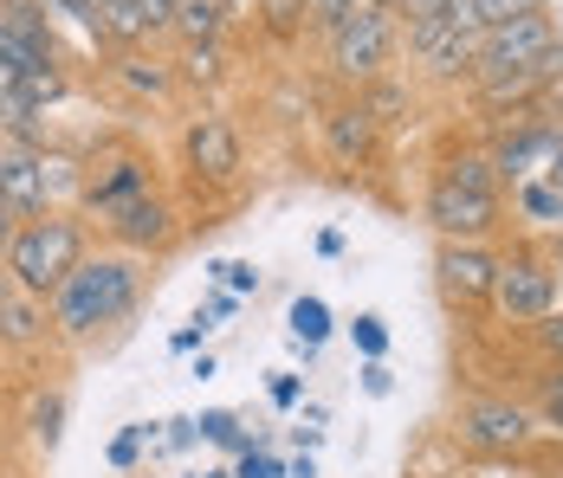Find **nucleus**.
<instances>
[{
	"mask_svg": "<svg viewBox=\"0 0 563 478\" xmlns=\"http://www.w3.org/2000/svg\"><path fill=\"white\" fill-rule=\"evenodd\" d=\"M285 478H318V466H311V453H298V459H285Z\"/></svg>",
	"mask_w": 563,
	"mask_h": 478,
	"instance_id": "43",
	"label": "nucleus"
},
{
	"mask_svg": "<svg viewBox=\"0 0 563 478\" xmlns=\"http://www.w3.org/2000/svg\"><path fill=\"white\" fill-rule=\"evenodd\" d=\"M0 181H7V143H0Z\"/></svg>",
	"mask_w": 563,
	"mask_h": 478,
	"instance_id": "50",
	"label": "nucleus"
},
{
	"mask_svg": "<svg viewBox=\"0 0 563 478\" xmlns=\"http://www.w3.org/2000/svg\"><path fill=\"white\" fill-rule=\"evenodd\" d=\"M266 401H273V408H298V401H305V375H273V381H266Z\"/></svg>",
	"mask_w": 563,
	"mask_h": 478,
	"instance_id": "37",
	"label": "nucleus"
},
{
	"mask_svg": "<svg viewBox=\"0 0 563 478\" xmlns=\"http://www.w3.org/2000/svg\"><path fill=\"white\" fill-rule=\"evenodd\" d=\"M493 168H499V188H525V181H544L563 156V110L558 98H544V104L531 110H511L499 116V130H493Z\"/></svg>",
	"mask_w": 563,
	"mask_h": 478,
	"instance_id": "3",
	"label": "nucleus"
},
{
	"mask_svg": "<svg viewBox=\"0 0 563 478\" xmlns=\"http://www.w3.org/2000/svg\"><path fill=\"white\" fill-rule=\"evenodd\" d=\"M531 343L551 356V369H563V311H551L544 323H531Z\"/></svg>",
	"mask_w": 563,
	"mask_h": 478,
	"instance_id": "36",
	"label": "nucleus"
},
{
	"mask_svg": "<svg viewBox=\"0 0 563 478\" xmlns=\"http://www.w3.org/2000/svg\"><path fill=\"white\" fill-rule=\"evenodd\" d=\"M350 343H356L363 363H389V323L376 318V311H356L350 318Z\"/></svg>",
	"mask_w": 563,
	"mask_h": 478,
	"instance_id": "30",
	"label": "nucleus"
},
{
	"mask_svg": "<svg viewBox=\"0 0 563 478\" xmlns=\"http://www.w3.org/2000/svg\"><path fill=\"white\" fill-rule=\"evenodd\" d=\"M563 46L558 13H525V20H506L479 40V71H511V65H538ZM473 85V78H466Z\"/></svg>",
	"mask_w": 563,
	"mask_h": 478,
	"instance_id": "14",
	"label": "nucleus"
},
{
	"mask_svg": "<svg viewBox=\"0 0 563 478\" xmlns=\"http://www.w3.org/2000/svg\"><path fill=\"white\" fill-rule=\"evenodd\" d=\"M356 98H363V110H369L376 123H401V116L415 110V91H408V85H401L395 71H389V78H376V85H363Z\"/></svg>",
	"mask_w": 563,
	"mask_h": 478,
	"instance_id": "28",
	"label": "nucleus"
},
{
	"mask_svg": "<svg viewBox=\"0 0 563 478\" xmlns=\"http://www.w3.org/2000/svg\"><path fill=\"white\" fill-rule=\"evenodd\" d=\"M7 446H13V421L0 414V459H7Z\"/></svg>",
	"mask_w": 563,
	"mask_h": 478,
	"instance_id": "46",
	"label": "nucleus"
},
{
	"mask_svg": "<svg viewBox=\"0 0 563 478\" xmlns=\"http://www.w3.org/2000/svg\"><path fill=\"white\" fill-rule=\"evenodd\" d=\"M531 414H538V433L563 440V394H538V401H531Z\"/></svg>",
	"mask_w": 563,
	"mask_h": 478,
	"instance_id": "39",
	"label": "nucleus"
},
{
	"mask_svg": "<svg viewBox=\"0 0 563 478\" xmlns=\"http://www.w3.org/2000/svg\"><path fill=\"white\" fill-rule=\"evenodd\" d=\"M544 253H551V259H558V271H563V233L551 240V246H544Z\"/></svg>",
	"mask_w": 563,
	"mask_h": 478,
	"instance_id": "47",
	"label": "nucleus"
},
{
	"mask_svg": "<svg viewBox=\"0 0 563 478\" xmlns=\"http://www.w3.org/2000/svg\"><path fill=\"white\" fill-rule=\"evenodd\" d=\"M395 13H383V7H356L343 26H331L324 33V53H331V71H338L343 85H376V78H389L395 65Z\"/></svg>",
	"mask_w": 563,
	"mask_h": 478,
	"instance_id": "5",
	"label": "nucleus"
},
{
	"mask_svg": "<svg viewBox=\"0 0 563 478\" xmlns=\"http://www.w3.org/2000/svg\"><path fill=\"white\" fill-rule=\"evenodd\" d=\"M201 311H208V318H233V311H240V298H233L227 285H208V304H201Z\"/></svg>",
	"mask_w": 563,
	"mask_h": 478,
	"instance_id": "42",
	"label": "nucleus"
},
{
	"mask_svg": "<svg viewBox=\"0 0 563 478\" xmlns=\"http://www.w3.org/2000/svg\"><path fill=\"white\" fill-rule=\"evenodd\" d=\"M0 65H13L20 78L65 65L58 33H53V13H46L40 0H0Z\"/></svg>",
	"mask_w": 563,
	"mask_h": 478,
	"instance_id": "10",
	"label": "nucleus"
},
{
	"mask_svg": "<svg viewBox=\"0 0 563 478\" xmlns=\"http://www.w3.org/2000/svg\"><path fill=\"white\" fill-rule=\"evenodd\" d=\"M363 7H369V0H363Z\"/></svg>",
	"mask_w": 563,
	"mask_h": 478,
	"instance_id": "53",
	"label": "nucleus"
},
{
	"mask_svg": "<svg viewBox=\"0 0 563 478\" xmlns=\"http://www.w3.org/2000/svg\"><path fill=\"white\" fill-rule=\"evenodd\" d=\"M233 478H285V459H273V446H253V453H240Z\"/></svg>",
	"mask_w": 563,
	"mask_h": 478,
	"instance_id": "35",
	"label": "nucleus"
},
{
	"mask_svg": "<svg viewBox=\"0 0 563 478\" xmlns=\"http://www.w3.org/2000/svg\"><path fill=\"white\" fill-rule=\"evenodd\" d=\"M65 414H71V401H65V388H33V401H26V440L33 446H46L53 453L58 433H65Z\"/></svg>",
	"mask_w": 563,
	"mask_h": 478,
	"instance_id": "24",
	"label": "nucleus"
},
{
	"mask_svg": "<svg viewBox=\"0 0 563 478\" xmlns=\"http://www.w3.org/2000/svg\"><path fill=\"white\" fill-rule=\"evenodd\" d=\"M376 136H383V123L363 110V98H343V104L324 110V149L338 168H363L376 156Z\"/></svg>",
	"mask_w": 563,
	"mask_h": 478,
	"instance_id": "17",
	"label": "nucleus"
},
{
	"mask_svg": "<svg viewBox=\"0 0 563 478\" xmlns=\"http://www.w3.org/2000/svg\"><path fill=\"white\" fill-rule=\"evenodd\" d=\"M85 168H91V162H78V156H65V149L46 143V188H53V208H78V194H85Z\"/></svg>",
	"mask_w": 563,
	"mask_h": 478,
	"instance_id": "27",
	"label": "nucleus"
},
{
	"mask_svg": "<svg viewBox=\"0 0 563 478\" xmlns=\"http://www.w3.org/2000/svg\"><path fill=\"white\" fill-rule=\"evenodd\" d=\"M7 208L20 220H40L53 208V188H46V143H7V181H0Z\"/></svg>",
	"mask_w": 563,
	"mask_h": 478,
	"instance_id": "16",
	"label": "nucleus"
},
{
	"mask_svg": "<svg viewBox=\"0 0 563 478\" xmlns=\"http://www.w3.org/2000/svg\"><path fill=\"white\" fill-rule=\"evenodd\" d=\"M453 440L466 453H486V459H511L538 440V414L525 401H506V394H479L453 414Z\"/></svg>",
	"mask_w": 563,
	"mask_h": 478,
	"instance_id": "6",
	"label": "nucleus"
},
{
	"mask_svg": "<svg viewBox=\"0 0 563 478\" xmlns=\"http://www.w3.org/2000/svg\"><path fill=\"white\" fill-rule=\"evenodd\" d=\"M441 7H448V0H401V13H408V20H415V13H441Z\"/></svg>",
	"mask_w": 563,
	"mask_h": 478,
	"instance_id": "45",
	"label": "nucleus"
},
{
	"mask_svg": "<svg viewBox=\"0 0 563 478\" xmlns=\"http://www.w3.org/2000/svg\"><path fill=\"white\" fill-rule=\"evenodd\" d=\"M150 194H156V162L136 156V149H111V156H91V168H85L78 213L85 220H111L130 201H150Z\"/></svg>",
	"mask_w": 563,
	"mask_h": 478,
	"instance_id": "9",
	"label": "nucleus"
},
{
	"mask_svg": "<svg viewBox=\"0 0 563 478\" xmlns=\"http://www.w3.org/2000/svg\"><path fill=\"white\" fill-rule=\"evenodd\" d=\"M511 220L525 226V233H563V188L544 175V181H525V188H511Z\"/></svg>",
	"mask_w": 563,
	"mask_h": 478,
	"instance_id": "21",
	"label": "nucleus"
},
{
	"mask_svg": "<svg viewBox=\"0 0 563 478\" xmlns=\"http://www.w3.org/2000/svg\"><path fill=\"white\" fill-rule=\"evenodd\" d=\"M227 20H233V7H227V0H181L169 33L181 40V46H221Z\"/></svg>",
	"mask_w": 563,
	"mask_h": 478,
	"instance_id": "23",
	"label": "nucleus"
},
{
	"mask_svg": "<svg viewBox=\"0 0 563 478\" xmlns=\"http://www.w3.org/2000/svg\"><path fill=\"white\" fill-rule=\"evenodd\" d=\"M40 116H46V110L33 104L26 78H20L13 65H0V143H46Z\"/></svg>",
	"mask_w": 563,
	"mask_h": 478,
	"instance_id": "20",
	"label": "nucleus"
},
{
	"mask_svg": "<svg viewBox=\"0 0 563 478\" xmlns=\"http://www.w3.org/2000/svg\"><path fill=\"white\" fill-rule=\"evenodd\" d=\"M104 233H111L117 253L150 259V253H169L175 240H181V213H175V201L156 188L150 201H130L123 213H111V220H104Z\"/></svg>",
	"mask_w": 563,
	"mask_h": 478,
	"instance_id": "15",
	"label": "nucleus"
},
{
	"mask_svg": "<svg viewBox=\"0 0 563 478\" xmlns=\"http://www.w3.org/2000/svg\"><path fill=\"white\" fill-rule=\"evenodd\" d=\"M111 78L130 91V98H150V104H163L175 85V58H156V53H143V46H123V53H111Z\"/></svg>",
	"mask_w": 563,
	"mask_h": 478,
	"instance_id": "19",
	"label": "nucleus"
},
{
	"mask_svg": "<svg viewBox=\"0 0 563 478\" xmlns=\"http://www.w3.org/2000/svg\"><path fill=\"white\" fill-rule=\"evenodd\" d=\"M525 13H551V0H473L479 33H493V26H506V20H525Z\"/></svg>",
	"mask_w": 563,
	"mask_h": 478,
	"instance_id": "31",
	"label": "nucleus"
},
{
	"mask_svg": "<svg viewBox=\"0 0 563 478\" xmlns=\"http://www.w3.org/2000/svg\"><path fill=\"white\" fill-rule=\"evenodd\" d=\"M551 181H558V188H563V156H558V168H551Z\"/></svg>",
	"mask_w": 563,
	"mask_h": 478,
	"instance_id": "49",
	"label": "nucleus"
},
{
	"mask_svg": "<svg viewBox=\"0 0 563 478\" xmlns=\"http://www.w3.org/2000/svg\"><path fill=\"white\" fill-rule=\"evenodd\" d=\"M227 7H233V0H227Z\"/></svg>",
	"mask_w": 563,
	"mask_h": 478,
	"instance_id": "52",
	"label": "nucleus"
},
{
	"mask_svg": "<svg viewBox=\"0 0 563 478\" xmlns=\"http://www.w3.org/2000/svg\"><path fill=\"white\" fill-rule=\"evenodd\" d=\"M175 7H181V0H136V13H143V26H150V40L175 26Z\"/></svg>",
	"mask_w": 563,
	"mask_h": 478,
	"instance_id": "38",
	"label": "nucleus"
},
{
	"mask_svg": "<svg viewBox=\"0 0 563 478\" xmlns=\"http://www.w3.org/2000/svg\"><path fill=\"white\" fill-rule=\"evenodd\" d=\"M195 433L208 440V446H221V453H253L260 440H246V426H240V414H227V408H208V414H195Z\"/></svg>",
	"mask_w": 563,
	"mask_h": 478,
	"instance_id": "29",
	"label": "nucleus"
},
{
	"mask_svg": "<svg viewBox=\"0 0 563 478\" xmlns=\"http://www.w3.org/2000/svg\"><path fill=\"white\" fill-rule=\"evenodd\" d=\"M208 330H214V318L201 311L195 323H181V330L169 336V349H175V356H188V349H201V343H208Z\"/></svg>",
	"mask_w": 563,
	"mask_h": 478,
	"instance_id": "40",
	"label": "nucleus"
},
{
	"mask_svg": "<svg viewBox=\"0 0 563 478\" xmlns=\"http://www.w3.org/2000/svg\"><path fill=\"white\" fill-rule=\"evenodd\" d=\"M421 220L434 226V240H460V246H486L506 226V194H466L453 181H428L421 194Z\"/></svg>",
	"mask_w": 563,
	"mask_h": 478,
	"instance_id": "8",
	"label": "nucleus"
},
{
	"mask_svg": "<svg viewBox=\"0 0 563 478\" xmlns=\"http://www.w3.org/2000/svg\"><path fill=\"white\" fill-rule=\"evenodd\" d=\"M91 246H85V213L78 208H58V213H40V220H20V233H13V246L0 253V271L26 291V298H40V304H53V291L78 271Z\"/></svg>",
	"mask_w": 563,
	"mask_h": 478,
	"instance_id": "2",
	"label": "nucleus"
},
{
	"mask_svg": "<svg viewBox=\"0 0 563 478\" xmlns=\"http://www.w3.org/2000/svg\"><path fill=\"white\" fill-rule=\"evenodd\" d=\"M479 40H486V33L453 26L448 13H415V20H408V58H415V71L434 78V85H466V78L479 71Z\"/></svg>",
	"mask_w": 563,
	"mask_h": 478,
	"instance_id": "7",
	"label": "nucleus"
},
{
	"mask_svg": "<svg viewBox=\"0 0 563 478\" xmlns=\"http://www.w3.org/2000/svg\"><path fill=\"white\" fill-rule=\"evenodd\" d=\"M208 285H227L233 298H260V266H246V259H214V266H208Z\"/></svg>",
	"mask_w": 563,
	"mask_h": 478,
	"instance_id": "33",
	"label": "nucleus"
},
{
	"mask_svg": "<svg viewBox=\"0 0 563 478\" xmlns=\"http://www.w3.org/2000/svg\"><path fill=\"white\" fill-rule=\"evenodd\" d=\"M434 285L453 311H486L493 304V285H499V246H460V240H441L434 246Z\"/></svg>",
	"mask_w": 563,
	"mask_h": 478,
	"instance_id": "11",
	"label": "nucleus"
},
{
	"mask_svg": "<svg viewBox=\"0 0 563 478\" xmlns=\"http://www.w3.org/2000/svg\"><path fill=\"white\" fill-rule=\"evenodd\" d=\"M240 162H246V143H240L233 116H221V110H201V116H188V123H181V168H188L195 181L221 188V181H233V175H240Z\"/></svg>",
	"mask_w": 563,
	"mask_h": 478,
	"instance_id": "13",
	"label": "nucleus"
},
{
	"mask_svg": "<svg viewBox=\"0 0 563 478\" xmlns=\"http://www.w3.org/2000/svg\"><path fill=\"white\" fill-rule=\"evenodd\" d=\"M356 7H363V0H298V13H305V20H311L318 33H331V26H343V20H350Z\"/></svg>",
	"mask_w": 563,
	"mask_h": 478,
	"instance_id": "34",
	"label": "nucleus"
},
{
	"mask_svg": "<svg viewBox=\"0 0 563 478\" xmlns=\"http://www.w3.org/2000/svg\"><path fill=\"white\" fill-rule=\"evenodd\" d=\"M53 336V318L40 298H26L7 271H0V349H40Z\"/></svg>",
	"mask_w": 563,
	"mask_h": 478,
	"instance_id": "18",
	"label": "nucleus"
},
{
	"mask_svg": "<svg viewBox=\"0 0 563 478\" xmlns=\"http://www.w3.org/2000/svg\"><path fill=\"white\" fill-rule=\"evenodd\" d=\"M175 78H181V85H195V91H214V85L227 78V46H181Z\"/></svg>",
	"mask_w": 563,
	"mask_h": 478,
	"instance_id": "26",
	"label": "nucleus"
},
{
	"mask_svg": "<svg viewBox=\"0 0 563 478\" xmlns=\"http://www.w3.org/2000/svg\"><path fill=\"white\" fill-rule=\"evenodd\" d=\"M318 253L324 259H343V233H318Z\"/></svg>",
	"mask_w": 563,
	"mask_h": 478,
	"instance_id": "44",
	"label": "nucleus"
},
{
	"mask_svg": "<svg viewBox=\"0 0 563 478\" xmlns=\"http://www.w3.org/2000/svg\"><path fill=\"white\" fill-rule=\"evenodd\" d=\"M143 440H150V453L163 446V440H156V426H143V421H130V426L111 440V466H117V473H136V459H143Z\"/></svg>",
	"mask_w": 563,
	"mask_h": 478,
	"instance_id": "32",
	"label": "nucleus"
},
{
	"mask_svg": "<svg viewBox=\"0 0 563 478\" xmlns=\"http://www.w3.org/2000/svg\"><path fill=\"white\" fill-rule=\"evenodd\" d=\"M369 7H383V13H401V0H369Z\"/></svg>",
	"mask_w": 563,
	"mask_h": 478,
	"instance_id": "48",
	"label": "nucleus"
},
{
	"mask_svg": "<svg viewBox=\"0 0 563 478\" xmlns=\"http://www.w3.org/2000/svg\"><path fill=\"white\" fill-rule=\"evenodd\" d=\"M195 478H233V473H195Z\"/></svg>",
	"mask_w": 563,
	"mask_h": 478,
	"instance_id": "51",
	"label": "nucleus"
},
{
	"mask_svg": "<svg viewBox=\"0 0 563 478\" xmlns=\"http://www.w3.org/2000/svg\"><path fill=\"white\" fill-rule=\"evenodd\" d=\"M285 323H291V343H298V349H305V363H311V356H318V343L331 336V304L305 291V298H291Z\"/></svg>",
	"mask_w": 563,
	"mask_h": 478,
	"instance_id": "25",
	"label": "nucleus"
},
{
	"mask_svg": "<svg viewBox=\"0 0 563 478\" xmlns=\"http://www.w3.org/2000/svg\"><path fill=\"white\" fill-rule=\"evenodd\" d=\"M493 311L506 323H544L551 311H563V271L538 240H511L499 253V285H493Z\"/></svg>",
	"mask_w": 563,
	"mask_h": 478,
	"instance_id": "4",
	"label": "nucleus"
},
{
	"mask_svg": "<svg viewBox=\"0 0 563 478\" xmlns=\"http://www.w3.org/2000/svg\"><path fill=\"white\" fill-rule=\"evenodd\" d=\"M563 85V46L551 58H538V65H511V71H473V104L493 110V116H511V110H531L544 104V98H558Z\"/></svg>",
	"mask_w": 563,
	"mask_h": 478,
	"instance_id": "12",
	"label": "nucleus"
},
{
	"mask_svg": "<svg viewBox=\"0 0 563 478\" xmlns=\"http://www.w3.org/2000/svg\"><path fill=\"white\" fill-rule=\"evenodd\" d=\"M136 298H143V259L111 246V253H85L78 259V271L53 291L46 318H53L58 343H91L98 330H111V323L130 318Z\"/></svg>",
	"mask_w": 563,
	"mask_h": 478,
	"instance_id": "1",
	"label": "nucleus"
},
{
	"mask_svg": "<svg viewBox=\"0 0 563 478\" xmlns=\"http://www.w3.org/2000/svg\"><path fill=\"white\" fill-rule=\"evenodd\" d=\"M389 388H395L389 363H363V394H376V401H383V394H389Z\"/></svg>",
	"mask_w": 563,
	"mask_h": 478,
	"instance_id": "41",
	"label": "nucleus"
},
{
	"mask_svg": "<svg viewBox=\"0 0 563 478\" xmlns=\"http://www.w3.org/2000/svg\"><path fill=\"white\" fill-rule=\"evenodd\" d=\"M434 175H441V181H453V188H466V194H506V188H499V168H493V149H486V143H460V149H448Z\"/></svg>",
	"mask_w": 563,
	"mask_h": 478,
	"instance_id": "22",
	"label": "nucleus"
}]
</instances>
